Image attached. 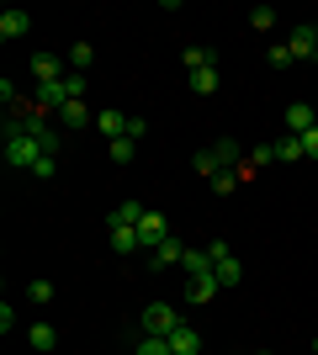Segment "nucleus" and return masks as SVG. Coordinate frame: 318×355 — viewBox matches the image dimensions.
<instances>
[{"mask_svg":"<svg viewBox=\"0 0 318 355\" xmlns=\"http://www.w3.org/2000/svg\"><path fill=\"white\" fill-rule=\"evenodd\" d=\"M43 159H53V154H43V144L32 138L27 106L6 112V164H11V170H21V175H32V170H37Z\"/></svg>","mask_w":318,"mask_h":355,"instance_id":"nucleus-1","label":"nucleus"},{"mask_svg":"<svg viewBox=\"0 0 318 355\" xmlns=\"http://www.w3.org/2000/svg\"><path fill=\"white\" fill-rule=\"evenodd\" d=\"M244 159H249V154H244V148L233 144V138H218V144H207V148L197 154V170L212 180V175H223V170H239Z\"/></svg>","mask_w":318,"mask_h":355,"instance_id":"nucleus-2","label":"nucleus"},{"mask_svg":"<svg viewBox=\"0 0 318 355\" xmlns=\"http://www.w3.org/2000/svg\"><path fill=\"white\" fill-rule=\"evenodd\" d=\"M181 324H186V318L170 308V302H149V308L138 313V334H154V340H170Z\"/></svg>","mask_w":318,"mask_h":355,"instance_id":"nucleus-3","label":"nucleus"},{"mask_svg":"<svg viewBox=\"0 0 318 355\" xmlns=\"http://www.w3.org/2000/svg\"><path fill=\"white\" fill-rule=\"evenodd\" d=\"M207 254H212V276H218V286H223V292H228V286H239V282H244V266H239V254L228 250L223 239H212V244H207Z\"/></svg>","mask_w":318,"mask_h":355,"instance_id":"nucleus-4","label":"nucleus"},{"mask_svg":"<svg viewBox=\"0 0 318 355\" xmlns=\"http://www.w3.org/2000/svg\"><path fill=\"white\" fill-rule=\"evenodd\" d=\"M106 244H112V254H138V250H143L138 223H122L117 212H112V218H106Z\"/></svg>","mask_w":318,"mask_h":355,"instance_id":"nucleus-5","label":"nucleus"},{"mask_svg":"<svg viewBox=\"0 0 318 355\" xmlns=\"http://www.w3.org/2000/svg\"><path fill=\"white\" fill-rule=\"evenodd\" d=\"M64 74H69V59H59V53H32V80H37V85H59Z\"/></svg>","mask_w":318,"mask_h":355,"instance_id":"nucleus-6","label":"nucleus"},{"mask_svg":"<svg viewBox=\"0 0 318 355\" xmlns=\"http://www.w3.org/2000/svg\"><path fill=\"white\" fill-rule=\"evenodd\" d=\"M138 239H143V250H159V244H165L170 239V223H165V212H143V218H138Z\"/></svg>","mask_w":318,"mask_h":355,"instance_id":"nucleus-7","label":"nucleus"},{"mask_svg":"<svg viewBox=\"0 0 318 355\" xmlns=\"http://www.w3.org/2000/svg\"><path fill=\"white\" fill-rule=\"evenodd\" d=\"M287 48H292V59H313L318 53V27L313 21H297V27L287 32Z\"/></svg>","mask_w":318,"mask_h":355,"instance_id":"nucleus-8","label":"nucleus"},{"mask_svg":"<svg viewBox=\"0 0 318 355\" xmlns=\"http://www.w3.org/2000/svg\"><path fill=\"white\" fill-rule=\"evenodd\" d=\"M127 112H117V106H101V112H96V128H101V138L106 144H117V138H127Z\"/></svg>","mask_w":318,"mask_h":355,"instance_id":"nucleus-9","label":"nucleus"},{"mask_svg":"<svg viewBox=\"0 0 318 355\" xmlns=\"http://www.w3.org/2000/svg\"><path fill=\"white\" fill-rule=\"evenodd\" d=\"M223 292L212 270H197V276H186V302H212V297Z\"/></svg>","mask_w":318,"mask_h":355,"instance_id":"nucleus-10","label":"nucleus"},{"mask_svg":"<svg viewBox=\"0 0 318 355\" xmlns=\"http://www.w3.org/2000/svg\"><path fill=\"white\" fill-rule=\"evenodd\" d=\"M313 128H318V112H313V106H308V101L287 106V133H292V138H308V133H313Z\"/></svg>","mask_w":318,"mask_h":355,"instance_id":"nucleus-11","label":"nucleus"},{"mask_svg":"<svg viewBox=\"0 0 318 355\" xmlns=\"http://www.w3.org/2000/svg\"><path fill=\"white\" fill-rule=\"evenodd\" d=\"M181 69L186 74H202V69H218V53H212V48H181Z\"/></svg>","mask_w":318,"mask_h":355,"instance_id":"nucleus-12","label":"nucleus"},{"mask_svg":"<svg viewBox=\"0 0 318 355\" xmlns=\"http://www.w3.org/2000/svg\"><path fill=\"white\" fill-rule=\"evenodd\" d=\"M59 128L64 133H80V128H91V101H69L59 112Z\"/></svg>","mask_w":318,"mask_h":355,"instance_id":"nucleus-13","label":"nucleus"},{"mask_svg":"<svg viewBox=\"0 0 318 355\" xmlns=\"http://www.w3.org/2000/svg\"><path fill=\"white\" fill-rule=\"evenodd\" d=\"M149 260H154V270H165V266H181V260H186V244H181L175 234H170L165 244H159V250H149Z\"/></svg>","mask_w":318,"mask_h":355,"instance_id":"nucleus-14","label":"nucleus"},{"mask_svg":"<svg viewBox=\"0 0 318 355\" xmlns=\"http://www.w3.org/2000/svg\"><path fill=\"white\" fill-rule=\"evenodd\" d=\"M170 350H175V355H202V334L191 324H181L175 334H170Z\"/></svg>","mask_w":318,"mask_h":355,"instance_id":"nucleus-15","label":"nucleus"},{"mask_svg":"<svg viewBox=\"0 0 318 355\" xmlns=\"http://www.w3.org/2000/svg\"><path fill=\"white\" fill-rule=\"evenodd\" d=\"M27 27H32L27 11H6L0 16V37H6V43H11V37H27Z\"/></svg>","mask_w":318,"mask_h":355,"instance_id":"nucleus-16","label":"nucleus"},{"mask_svg":"<svg viewBox=\"0 0 318 355\" xmlns=\"http://www.w3.org/2000/svg\"><path fill=\"white\" fill-rule=\"evenodd\" d=\"M297 159H308V148H303V138H276V164H297Z\"/></svg>","mask_w":318,"mask_h":355,"instance_id":"nucleus-17","label":"nucleus"},{"mask_svg":"<svg viewBox=\"0 0 318 355\" xmlns=\"http://www.w3.org/2000/svg\"><path fill=\"white\" fill-rule=\"evenodd\" d=\"M64 59H69V69H75V74H85V69L96 64V48H91V43H75L69 53H64Z\"/></svg>","mask_w":318,"mask_h":355,"instance_id":"nucleus-18","label":"nucleus"},{"mask_svg":"<svg viewBox=\"0 0 318 355\" xmlns=\"http://www.w3.org/2000/svg\"><path fill=\"white\" fill-rule=\"evenodd\" d=\"M186 80H191V90H197V96H212V90L223 85V74H218V69H202V74H186Z\"/></svg>","mask_w":318,"mask_h":355,"instance_id":"nucleus-19","label":"nucleus"},{"mask_svg":"<svg viewBox=\"0 0 318 355\" xmlns=\"http://www.w3.org/2000/svg\"><path fill=\"white\" fill-rule=\"evenodd\" d=\"M32 350H53V345H59V334H53V324H32Z\"/></svg>","mask_w":318,"mask_h":355,"instance_id":"nucleus-20","label":"nucleus"},{"mask_svg":"<svg viewBox=\"0 0 318 355\" xmlns=\"http://www.w3.org/2000/svg\"><path fill=\"white\" fill-rule=\"evenodd\" d=\"M138 355H175L170 340H154V334H138Z\"/></svg>","mask_w":318,"mask_h":355,"instance_id":"nucleus-21","label":"nucleus"},{"mask_svg":"<svg viewBox=\"0 0 318 355\" xmlns=\"http://www.w3.org/2000/svg\"><path fill=\"white\" fill-rule=\"evenodd\" d=\"M249 27H255V32H271L276 27V11H271V6H255V11H249Z\"/></svg>","mask_w":318,"mask_h":355,"instance_id":"nucleus-22","label":"nucleus"},{"mask_svg":"<svg viewBox=\"0 0 318 355\" xmlns=\"http://www.w3.org/2000/svg\"><path fill=\"white\" fill-rule=\"evenodd\" d=\"M133 154H138V138H117L112 144V159L117 164H133Z\"/></svg>","mask_w":318,"mask_h":355,"instance_id":"nucleus-23","label":"nucleus"},{"mask_svg":"<svg viewBox=\"0 0 318 355\" xmlns=\"http://www.w3.org/2000/svg\"><path fill=\"white\" fill-rule=\"evenodd\" d=\"M265 59H271V69H287V64H297L287 43H271V53H265Z\"/></svg>","mask_w":318,"mask_h":355,"instance_id":"nucleus-24","label":"nucleus"},{"mask_svg":"<svg viewBox=\"0 0 318 355\" xmlns=\"http://www.w3.org/2000/svg\"><path fill=\"white\" fill-rule=\"evenodd\" d=\"M233 186H239V170H223V175H212V191H218V196H228Z\"/></svg>","mask_w":318,"mask_h":355,"instance_id":"nucleus-25","label":"nucleus"},{"mask_svg":"<svg viewBox=\"0 0 318 355\" xmlns=\"http://www.w3.org/2000/svg\"><path fill=\"white\" fill-rule=\"evenodd\" d=\"M27 297L37 302V308H48V302H53V286H48V282H32V286H27Z\"/></svg>","mask_w":318,"mask_h":355,"instance_id":"nucleus-26","label":"nucleus"},{"mask_svg":"<svg viewBox=\"0 0 318 355\" xmlns=\"http://www.w3.org/2000/svg\"><path fill=\"white\" fill-rule=\"evenodd\" d=\"M303 148H308V159H318V128H313V133L303 138Z\"/></svg>","mask_w":318,"mask_h":355,"instance_id":"nucleus-27","label":"nucleus"},{"mask_svg":"<svg viewBox=\"0 0 318 355\" xmlns=\"http://www.w3.org/2000/svg\"><path fill=\"white\" fill-rule=\"evenodd\" d=\"M313 355H318V340H313Z\"/></svg>","mask_w":318,"mask_h":355,"instance_id":"nucleus-28","label":"nucleus"},{"mask_svg":"<svg viewBox=\"0 0 318 355\" xmlns=\"http://www.w3.org/2000/svg\"><path fill=\"white\" fill-rule=\"evenodd\" d=\"M260 355H271V350H260Z\"/></svg>","mask_w":318,"mask_h":355,"instance_id":"nucleus-29","label":"nucleus"},{"mask_svg":"<svg viewBox=\"0 0 318 355\" xmlns=\"http://www.w3.org/2000/svg\"><path fill=\"white\" fill-rule=\"evenodd\" d=\"M313 64H318V53H313Z\"/></svg>","mask_w":318,"mask_h":355,"instance_id":"nucleus-30","label":"nucleus"}]
</instances>
